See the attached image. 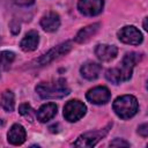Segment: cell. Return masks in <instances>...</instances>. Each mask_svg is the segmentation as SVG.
I'll list each match as a JSON object with an SVG mask.
<instances>
[{"mask_svg": "<svg viewBox=\"0 0 148 148\" xmlns=\"http://www.w3.org/2000/svg\"><path fill=\"white\" fill-rule=\"evenodd\" d=\"M141 60V54L135 52L126 53L118 67L110 68L105 72V77L113 84H119L131 79L134 66Z\"/></svg>", "mask_w": 148, "mask_h": 148, "instance_id": "6da1fadb", "label": "cell"}, {"mask_svg": "<svg viewBox=\"0 0 148 148\" xmlns=\"http://www.w3.org/2000/svg\"><path fill=\"white\" fill-rule=\"evenodd\" d=\"M37 94L44 98H62L71 91L65 79H58L52 82H42L36 87Z\"/></svg>", "mask_w": 148, "mask_h": 148, "instance_id": "7a4b0ae2", "label": "cell"}, {"mask_svg": "<svg viewBox=\"0 0 148 148\" xmlns=\"http://www.w3.org/2000/svg\"><path fill=\"white\" fill-rule=\"evenodd\" d=\"M112 108L119 118L130 119L138 112L139 104H138V101L134 96L123 95V96H119L114 99Z\"/></svg>", "mask_w": 148, "mask_h": 148, "instance_id": "3957f363", "label": "cell"}, {"mask_svg": "<svg viewBox=\"0 0 148 148\" xmlns=\"http://www.w3.org/2000/svg\"><path fill=\"white\" fill-rule=\"evenodd\" d=\"M73 47V43L72 42H65V43H61L59 45H57L56 47L51 49L50 51H47L45 54H43L42 57H39L35 64L37 66H44V65H47L50 64L51 61L56 60L57 58L61 57V56H65L66 53H68Z\"/></svg>", "mask_w": 148, "mask_h": 148, "instance_id": "277c9868", "label": "cell"}, {"mask_svg": "<svg viewBox=\"0 0 148 148\" xmlns=\"http://www.w3.org/2000/svg\"><path fill=\"white\" fill-rule=\"evenodd\" d=\"M110 127H111V124H109L106 127L102 130L90 131V132L81 134L77 138V140L74 142V146L75 147H94L101 139H103L108 134Z\"/></svg>", "mask_w": 148, "mask_h": 148, "instance_id": "5b68a950", "label": "cell"}, {"mask_svg": "<svg viewBox=\"0 0 148 148\" xmlns=\"http://www.w3.org/2000/svg\"><path fill=\"white\" fill-rule=\"evenodd\" d=\"M86 111L87 108L82 102L79 99H72L68 101L64 106V117L67 121L74 123L81 119L86 114Z\"/></svg>", "mask_w": 148, "mask_h": 148, "instance_id": "8992f818", "label": "cell"}, {"mask_svg": "<svg viewBox=\"0 0 148 148\" xmlns=\"http://www.w3.org/2000/svg\"><path fill=\"white\" fill-rule=\"evenodd\" d=\"M118 38L123 43L130 45H139L143 40L142 34L134 25H126L121 28L118 31Z\"/></svg>", "mask_w": 148, "mask_h": 148, "instance_id": "52a82bcc", "label": "cell"}, {"mask_svg": "<svg viewBox=\"0 0 148 148\" xmlns=\"http://www.w3.org/2000/svg\"><path fill=\"white\" fill-rule=\"evenodd\" d=\"M103 0H79L77 8L86 16H96L103 10Z\"/></svg>", "mask_w": 148, "mask_h": 148, "instance_id": "ba28073f", "label": "cell"}, {"mask_svg": "<svg viewBox=\"0 0 148 148\" xmlns=\"http://www.w3.org/2000/svg\"><path fill=\"white\" fill-rule=\"evenodd\" d=\"M86 97L90 103L101 105V104H105L110 101L111 92L106 87H95L87 92Z\"/></svg>", "mask_w": 148, "mask_h": 148, "instance_id": "9c48e42d", "label": "cell"}, {"mask_svg": "<svg viewBox=\"0 0 148 148\" xmlns=\"http://www.w3.org/2000/svg\"><path fill=\"white\" fill-rule=\"evenodd\" d=\"M118 49L114 45L99 44L95 49V54L101 61H111L117 57Z\"/></svg>", "mask_w": 148, "mask_h": 148, "instance_id": "30bf717a", "label": "cell"}, {"mask_svg": "<svg viewBox=\"0 0 148 148\" xmlns=\"http://www.w3.org/2000/svg\"><path fill=\"white\" fill-rule=\"evenodd\" d=\"M25 136H27L25 130L20 124H14L10 127V130L8 131V134H7L8 142L12 143V145H15V146L22 145L25 141Z\"/></svg>", "mask_w": 148, "mask_h": 148, "instance_id": "8fae6325", "label": "cell"}, {"mask_svg": "<svg viewBox=\"0 0 148 148\" xmlns=\"http://www.w3.org/2000/svg\"><path fill=\"white\" fill-rule=\"evenodd\" d=\"M40 25L45 31L53 32V31L58 30V28L60 27V17L57 13L50 12V13H47L46 15H44L42 17Z\"/></svg>", "mask_w": 148, "mask_h": 148, "instance_id": "7c38bea8", "label": "cell"}, {"mask_svg": "<svg viewBox=\"0 0 148 148\" xmlns=\"http://www.w3.org/2000/svg\"><path fill=\"white\" fill-rule=\"evenodd\" d=\"M101 71H102V66L99 64H97V62H94V61H87L80 68L81 75L87 80L97 79L99 76Z\"/></svg>", "mask_w": 148, "mask_h": 148, "instance_id": "4fadbf2b", "label": "cell"}, {"mask_svg": "<svg viewBox=\"0 0 148 148\" xmlns=\"http://www.w3.org/2000/svg\"><path fill=\"white\" fill-rule=\"evenodd\" d=\"M38 43H39V36L37 34V31L35 30H31L29 31L24 37L23 39L21 40L20 43V46L23 51L25 52H31V51H35L38 46Z\"/></svg>", "mask_w": 148, "mask_h": 148, "instance_id": "5bb4252c", "label": "cell"}, {"mask_svg": "<svg viewBox=\"0 0 148 148\" xmlns=\"http://www.w3.org/2000/svg\"><path fill=\"white\" fill-rule=\"evenodd\" d=\"M57 110H58V108L54 103H46L38 109L36 117L40 123H46V121L51 120L57 114Z\"/></svg>", "mask_w": 148, "mask_h": 148, "instance_id": "9a60e30c", "label": "cell"}, {"mask_svg": "<svg viewBox=\"0 0 148 148\" xmlns=\"http://www.w3.org/2000/svg\"><path fill=\"white\" fill-rule=\"evenodd\" d=\"M101 24L99 23H92L89 24L84 28H82L75 36V42L76 43H86L88 42L92 36H95L97 34V31L99 30Z\"/></svg>", "mask_w": 148, "mask_h": 148, "instance_id": "2e32d148", "label": "cell"}, {"mask_svg": "<svg viewBox=\"0 0 148 148\" xmlns=\"http://www.w3.org/2000/svg\"><path fill=\"white\" fill-rule=\"evenodd\" d=\"M0 105L1 108L7 111V112H12L15 108V98H14V94L10 90H6L2 95H1V99H0Z\"/></svg>", "mask_w": 148, "mask_h": 148, "instance_id": "e0dca14e", "label": "cell"}, {"mask_svg": "<svg viewBox=\"0 0 148 148\" xmlns=\"http://www.w3.org/2000/svg\"><path fill=\"white\" fill-rule=\"evenodd\" d=\"M15 59V53L12 51H1L0 52V69H8L12 62Z\"/></svg>", "mask_w": 148, "mask_h": 148, "instance_id": "ac0fdd59", "label": "cell"}, {"mask_svg": "<svg viewBox=\"0 0 148 148\" xmlns=\"http://www.w3.org/2000/svg\"><path fill=\"white\" fill-rule=\"evenodd\" d=\"M18 112H20L22 116H24V117H29L30 121H32V118H34L35 112H34V110H32V108L30 106L29 103H23V104H21L20 108H18Z\"/></svg>", "mask_w": 148, "mask_h": 148, "instance_id": "d6986e66", "label": "cell"}, {"mask_svg": "<svg viewBox=\"0 0 148 148\" xmlns=\"http://www.w3.org/2000/svg\"><path fill=\"white\" fill-rule=\"evenodd\" d=\"M110 147H130V142L123 139H114L110 142Z\"/></svg>", "mask_w": 148, "mask_h": 148, "instance_id": "ffe728a7", "label": "cell"}, {"mask_svg": "<svg viewBox=\"0 0 148 148\" xmlns=\"http://www.w3.org/2000/svg\"><path fill=\"white\" fill-rule=\"evenodd\" d=\"M138 133H139L141 136L146 138V136L148 135V125H147V124H142L141 126H139V128H138Z\"/></svg>", "mask_w": 148, "mask_h": 148, "instance_id": "44dd1931", "label": "cell"}, {"mask_svg": "<svg viewBox=\"0 0 148 148\" xmlns=\"http://www.w3.org/2000/svg\"><path fill=\"white\" fill-rule=\"evenodd\" d=\"M35 2V0H15V3L20 6H30Z\"/></svg>", "mask_w": 148, "mask_h": 148, "instance_id": "7402d4cb", "label": "cell"}, {"mask_svg": "<svg viewBox=\"0 0 148 148\" xmlns=\"http://www.w3.org/2000/svg\"><path fill=\"white\" fill-rule=\"evenodd\" d=\"M143 29L145 30H147V17L145 18V21H143Z\"/></svg>", "mask_w": 148, "mask_h": 148, "instance_id": "603a6c76", "label": "cell"}, {"mask_svg": "<svg viewBox=\"0 0 148 148\" xmlns=\"http://www.w3.org/2000/svg\"><path fill=\"white\" fill-rule=\"evenodd\" d=\"M2 125H3V121H2L1 119H0V126H2Z\"/></svg>", "mask_w": 148, "mask_h": 148, "instance_id": "cb8c5ba5", "label": "cell"}]
</instances>
